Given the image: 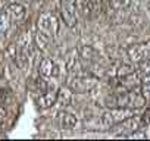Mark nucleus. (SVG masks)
<instances>
[{
    "mask_svg": "<svg viewBox=\"0 0 150 141\" xmlns=\"http://www.w3.org/2000/svg\"><path fill=\"white\" fill-rule=\"evenodd\" d=\"M135 115L132 109L128 107H110L100 116V125L102 126H115L116 123L125 121L127 118Z\"/></svg>",
    "mask_w": 150,
    "mask_h": 141,
    "instance_id": "obj_1",
    "label": "nucleus"
},
{
    "mask_svg": "<svg viewBox=\"0 0 150 141\" xmlns=\"http://www.w3.org/2000/svg\"><path fill=\"white\" fill-rule=\"evenodd\" d=\"M59 19L56 18V15H53L52 12H44L38 16L37 19V30L44 32L47 37H50L52 40H54L59 34Z\"/></svg>",
    "mask_w": 150,
    "mask_h": 141,
    "instance_id": "obj_2",
    "label": "nucleus"
},
{
    "mask_svg": "<svg viewBox=\"0 0 150 141\" xmlns=\"http://www.w3.org/2000/svg\"><path fill=\"white\" fill-rule=\"evenodd\" d=\"M60 16L66 27H75L78 22V8L77 0H62L60 2Z\"/></svg>",
    "mask_w": 150,
    "mask_h": 141,
    "instance_id": "obj_3",
    "label": "nucleus"
},
{
    "mask_svg": "<svg viewBox=\"0 0 150 141\" xmlns=\"http://www.w3.org/2000/svg\"><path fill=\"white\" fill-rule=\"evenodd\" d=\"M127 56L132 63H143L150 60V43H137L127 49Z\"/></svg>",
    "mask_w": 150,
    "mask_h": 141,
    "instance_id": "obj_4",
    "label": "nucleus"
},
{
    "mask_svg": "<svg viewBox=\"0 0 150 141\" xmlns=\"http://www.w3.org/2000/svg\"><path fill=\"white\" fill-rule=\"evenodd\" d=\"M115 126H116V132H115L116 137H129V135L134 134L135 131H140V128H141L143 125H141L140 116L132 115V116L127 118L125 121L116 123Z\"/></svg>",
    "mask_w": 150,
    "mask_h": 141,
    "instance_id": "obj_5",
    "label": "nucleus"
},
{
    "mask_svg": "<svg viewBox=\"0 0 150 141\" xmlns=\"http://www.w3.org/2000/svg\"><path fill=\"white\" fill-rule=\"evenodd\" d=\"M68 85L72 90H77V91H88L96 85V78L81 77V75H71Z\"/></svg>",
    "mask_w": 150,
    "mask_h": 141,
    "instance_id": "obj_6",
    "label": "nucleus"
},
{
    "mask_svg": "<svg viewBox=\"0 0 150 141\" xmlns=\"http://www.w3.org/2000/svg\"><path fill=\"white\" fill-rule=\"evenodd\" d=\"M141 85V78L138 77L137 70L128 74V75H124V77H119L118 78V84L116 87L119 88L118 93L121 91H128V90H134V88H138Z\"/></svg>",
    "mask_w": 150,
    "mask_h": 141,
    "instance_id": "obj_7",
    "label": "nucleus"
},
{
    "mask_svg": "<svg viewBox=\"0 0 150 141\" xmlns=\"http://www.w3.org/2000/svg\"><path fill=\"white\" fill-rule=\"evenodd\" d=\"M80 11L86 18H96L102 12V0H81Z\"/></svg>",
    "mask_w": 150,
    "mask_h": 141,
    "instance_id": "obj_8",
    "label": "nucleus"
},
{
    "mask_svg": "<svg viewBox=\"0 0 150 141\" xmlns=\"http://www.w3.org/2000/svg\"><path fill=\"white\" fill-rule=\"evenodd\" d=\"M38 74H40L43 78H56V77H59V74H60V69H59V66L54 63L53 59L46 57V59H43V60L40 62Z\"/></svg>",
    "mask_w": 150,
    "mask_h": 141,
    "instance_id": "obj_9",
    "label": "nucleus"
},
{
    "mask_svg": "<svg viewBox=\"0 0 150 141\" xmlns=\"http://www.w3.org/2000/svg\"><path fill=\"white\" fill-rule=\"evenodd\" d=\"M56 102H57V90H52V87L49 90L40 93V96L35 99V103L40 109H49Z\"/></svg>",
    "mask_w": 150,
    "mask_h": 141,
    "instance_id": "obj_10",
    "label": "nucleus"
},
{
    "mask_svg": "<svg viewBox=\"0 0 150 141\" xmlns=\"http://www.w3.org/2000/svg\"><path fill=\"white\" fill-rule=\"evenodd\" d=\"M65 69L68 70V74H71V75H81V69L83 68H81L78 51L69 53V56L65 60Z\"/></svg>",
    "mask_w": 150,
    "mask_h": 141,
    "instance_id": "obj_11",
    "label": "nucleus"
},
{
    "mask_svg": "<svg viewBox=\"0 0 150 141\" xmlns=\"http://www.w3.org/2000/svg\"><path fill=\"white\" fill-rule=\"evenodd\" d=\"M5 11L8 12L11 21H13V22H21L27 15V9L21 3H11V5H8V8Z\"/></svg>",
    "mask_w": 150,
    "mask_h": 141,
    "instance_id": "obj_12",
    "label": "nucleus"
},
{
    "mask_svg": "<svg viewBox=\"0 0 150 141\" xmlns=\"http://www.w3.org/2000/svg\"><path fill=\"white\" fill-rule=\"evenodd\" d=\"M74 90L69 87V85H65V87H60L57 90V103L60 106H69L72 103V97H74Z\"/></svg>",
    "mask_w": 150,
    "mask_h": 141,
    "instance_id": "obj_13",
    "label": "nucleus"
},
{
    "mask_svg": "<svg viewBox=\"0 0 150 141\" xmlns=\"http://www.w3.org/2000/svg\"><path fill=\"white\" fill-rule=\"evenodd\" d=\"M59 123L63 129H72L75 125L78 123V119L74 113H69V112H62L59 115Z\"/></svg>",
    "mask_w": 150,
    "mask_h": 141,
    "instance_id": "obj_14",
    "label": "nucleus"
},
{
    "mask_svg": "<svg viewBox=\"0 0 150 141\" xmlns=\"http://www.w3.org/2000/svg\"><path fill=\"white\" fill-rule=\"evenodd\" d=\"M78 56H80V59H84V60H88V62H94V60H97L96 57L99 56V53L91 46H81L78 49Z\"/></svg>",
    "mask_w": 150,
    "mask_h": 141,
    "instance_id": "obj_15",
    "label": "nucleus"
},
{
    "mask_svg": "<svg viewBox=\"0 0 150 141\" xmlns=\"http://www.w3.org/2000/svg\"><path fill=\"white\" fill-rule=\"evenodd\" d=\"M134 70H135V68L132 65H129V63H119L115 68V77L119 78V77H124V75H128V74L134 72Z\"/></svg>",
    "mask_w": 150,
    "mask_h": 141,
    "instance_id": "obj_16",
    "label": "nucleus"
},
{
    "mask_svg": "<svg viewBox=\"0 0 150 141\" xmlns=\"http://www.w3.org/2000/svg\"><path fill=\"white\" fill-rule=\"evenodd\" d=\"M109 5L113 11H127L131 8L132 0H109Z\"/></svg>",
    "mask_w": 150,
    "mask_h": 141,
    "instance_id": "obj_17",
    "label": "nucleus"
},
{
    "mask_svg": "<svg viewBox=\"0 0 150 141\" xmlns=\"http://www.w3.org/2000/svg\"><path fill=\"white\" fill-rule=\"evenodd\" d=\"M35 43H37V46L40 47V49H47L49 46H50V43H52V38L50 37H47L44 32H41V31H38L37 30V32H35Z\"/></svg>",
    "mask_w": 150,
    "mask_h": 141,
    "instance_id": "obj_18",
    "label": "nucleus"
},
{
    "mask_svg": "<svg viewBox=\"0 0 150 141\" xmlns=\"http://www.w3.org/2000/svg\"><path fill=\"white\" fill-rule=\"evenodd\" d=\"M9 25H11V18H9L8 12L5 9L0 11V35H3L9 30Z\"/></svg>",
    "mask_w": 150,
    "mask_h": 141,
    "instance_id": "obj_19",
    "label": "nucleus"
},
{
    "mask_svg": "<svg viewBox=\"0 0 150 141\" xmlns=\"http://www.w3.org/2000/svg\"><path fill=\"white\" fill-rule=\"evenodd\" d=\"M138 70H137V74H138V77L141 78V81L143 80H147L149 77H150V60H147V62H143V63H138Z\"/></svg>",
    "mask_w": 150,
    "mask_h": 141,
    "instance_id": "obj_20",
    "label": "nucleus"
},
{
    "mask_svg": "<svg viewBox=\"0 0 150 141\" xmlns=\"http://www.w3.org/2000/svg\"><path fill=\"white\" fill-rule=\"evenodd\" d=\"M140 91H141V94L144 96V99L147 100V103L150 102V81L149 82H144L141 87H140Z\"/></svg>",
    "mask_w": 150,
    "mask_h": 141,
    "instance_id": "obj_21",
    "label": "nucleus"
},
{
    "mask_svg": "<svg viewBox=\"0 0 150 141\" xmlns=\"http://www.w3.org/2000/svg\"><path fill=\"white\" fill-rule=\"evenodd\" d=\"M140 119H141V125H143V126H144V125L147 126V125L150 123V109H147V110L140 116Z\"/></svg>",
    "mask_w": 150,
    "mask_h": 141,
    "instance_id": "obj_22",
    "label": "nucleus"
},
{
    "mask_svg": "<svg viewBox=\"0 0 150 141\" xmlns=\"http://www.w3.org/2000/svg\"><path fill=\"white\" fill-rule=\"evenodd\" d=\"M5 121H6V112L2 106H0V125H3Z\"/></svg>",
    "mask_w": 150,
    "mask_h": 141,
    "instance_id": "obj_23",
    "label": "nucleus"
},
{
    "mask_svg": "<svg viewBox=\"0 0 150 141\" xmlns=\"http://www.w3.org/2000/svg\"><path fill=\"white\" fill-rule=\"evenodd\" d=\"M24 2H31V0H24Z\"/></svg>",
    "mask_w": 150,
    "mask_h": 141,
    "instance_id": "obj_24",
    "label": "nucleus"
},
{
    "mask_svg": "<svg viewBox=\"0 0 150 141\" xmlns=\"http://www.w3.org/2000/svg\"><path fill=\"white\" fill-rule=\"evenodd\" d=\"M0 99H2V97H0Z\"/></svg>",
    "mask_w": 150,
    "mask_h": 141,
    "instance_id": "obj_25",
    "label": "nucleus"
}]
</instances>
